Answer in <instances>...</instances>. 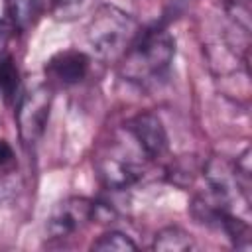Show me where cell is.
<instances>
[{
  "mask_svg": "<svg viewBox=\"0 0 252 252\" xmlns=\"http://www.w3.org/2000/svg\"><path fill=\"white\" fill-rule=\"evenodd\" d=\"M96 171L104 187L122 191L138 183L144 175V167L138 165L136 161L124 158V156H114L106 154L96 159Z\"/></svg>",
  "mask_w": 252,
  "mask_h": 252,
  "instance_id": "obj_8",
  "label": "cell"
},
{
  "mask_svg": "<svg viewBox=\"0 0 252 252\" xmlns=\"http://www.w3.org/2000/svg\"><path fill=\"white\" fill-rule=\"evenodd\" d=\"M136 248H138L136 242L118 230H108L91 244V250H100V252H130Z\"/></svg>",
  "mask_w": 252,
  "mask_h": 252,
  "instance_id": "obj_12",
  "label": "cell"
},
{
  "mask_svg": "<svg viewBox=\"0 0 252 252\" xmlns=\"http://www.w3.org/2000/svg\"><path fill=\"white\" fill-rule=\"evenodd\" d=\"M175 57V39L161 28L152 26L140 30L126 53L120 57V75L136 85H152L159 81L171 67Z\"/></svg>",
  "mask_w": 252,
  "mask_h": 252,
  "instance_id": "obj_1",
  "label": "cell"
},
{
  "mask_svg": "<svg viewBox=\"0 0 252 252\" xmlns=\"http://www.w3.org/2000/svg\"><path fill=\"white\" fill-rule=\"evenodd\" d=\"M126 130L140 146L142 154L150 161H158L167 154L169 140L161 120L154 112H140L128 120Z\"/></svg>",
  "mask_w": 252,
  "mask_h": 252,
  "instance_id": "obj_6",
  "label": "cell"
},
{
  "mask_svg": "<svg viewBox=\"0 0 252 252\" xmlns=\"http://www.w3.org/2000/svg\"><path fill=\"white\" fill-rule=\"evenodd\" d=\"M203 175L211 187L213 203H217L220 209L234 213L232 205L238 199H242L246 205H250V195H246V191L242 189V185L234 173V165L228 163L226 159H222L219 156L207 159V163L203 165Z\"/></svg>",
  "mask_w": 252,
  "mask_h": 252,
  "instance_id": "obj_5",
  "label": "cell"
},
{
  "mask_svg": "<svg viewBox=\"0 0 252 252\" xmlns=\"http://www.w3.org/2000/svg\"><path fill=\"white\" fill-rule=\"evenodd\" d=\"M91 0H53V12L57 18H75L79 12H83L89 6Z\"/></svg>",
  "mask_w": 252,
  "mask_h": 252,
  "instance_id": "obj_13",
  "label": "cell"
},
{
  "mask_svg": "<svg viewBox=\"0 0 252 252\" xmlns=\"http://www.w3.org/2000/svg\"><path fill=\"white\" fill-rule=\"evenodd\" d=\"M154 250L158 252H187L195 248V242L189 232H185L179 226H165L161 228L152 244Z\"/></svg>",
  "mask_w": 252,
  "mask_h": 252,
  "instance_id": "obj_11",
  "label": "cell"
},
{
  "mask_svg": "<svg viewBox=\"0 0 252 252\" xmlns=\"http://www.w3.org/2000/svg\"><path fill=\"white\" fill-rule=\"evenodd\" d=\"M91 220H94V201L85 197H67L53 207L47 217L45 232L51 240H63L83 230Z\"/></svg>",
  "mask_w": 252,
  "mask_h": 252,
  "instance_id": "obj_4",
  "label": "cell"
},
{
  "mask_svg": "<svg viewBox=\"0 0 252 252\" xmlns=\"http://www.w3.org/2000/svg\"><path fill=\"white\" fill-rule=\"evenodd\" d=\"M91 69V57L79 49H65L55 53L45 63V77L47 85L55 83L59 87H73L79 85Z\"/></svg>",
  "mask_w": 252,
  "mask_h": 252,
  "instance_id": "obj_7",
  "label": "cell"
},
{
  "mask_svg": "<svg viewBox=\"0 0 252 252\" xmlns=\"http://www.w3.org/2000/svg\"><path fill=\"white\" fill-rule=\"evenodd\" d=\"M43 0H6V14L12 30L28 32L41 14Z\"/></svg>",
  "mask_w": 252,
  "mask_h": 252,
  "instance_id": "obj_10",
  "label": "cell"
},
{
  "mask_svg": "<svg viewBox=\"0 0 252 252\" xmlns=\"http://www.w3.org/2000/svg\"><path fill=\"white\" fill-rule=\"evenodd\" d=\"M22 79L20 69L8 49H0V96L6 104L18 102L22 94Z\"/></svg>",
  "mask_w": 252,
  "mask_h": 252,
  "instance_id": "obj_9",
  "label": "cell"
},
{
  "mask_svg": "<svg viewBox=\"0 0 252 252\" xmlns=\"http://www.w3.org/2000/svg\"><path fill=\"white\" fill-rule=\"evenodd\" d=\"M51 85L35 83L28 87L16 102V124L24 146H33L45 132L51 110Z\"/></svg>",
  "mask_w": 252,
  "mask_h": 252,
  "instance_id": "obj_3",
  "label": "cell"
},
{
  "mask_svg": "<svg viewBox=\"0 0 252 252\" xmlns=\"http://www.w3.org/2000/svg\"><path fill=\"white\" fill-rule=\"evenodd\" d=\"M140 32L138 22L124 10L104 4L87 26V39L94 55L102 61H120Z\"/></svg>",
  "mask_w": 252,
  "mask_h": 252,
  "instance_id": "obj_2",
  "label": "cell"
},
{
  "mask_svg": "<svg viewBox=\"0 0 252 252\" xmlns=\"http://www.w3.org/2000/svg\"><path fill=\"white\" fill-rule=\"evenodd\" d=\"M14 159V150L6 140H0V167L8 165Z\"/></svg>",
  "mask_w": 252,
  "mask_h": 252,
  "instance_id": "obj_14",
  "label": "cell"
}]
</instances>
